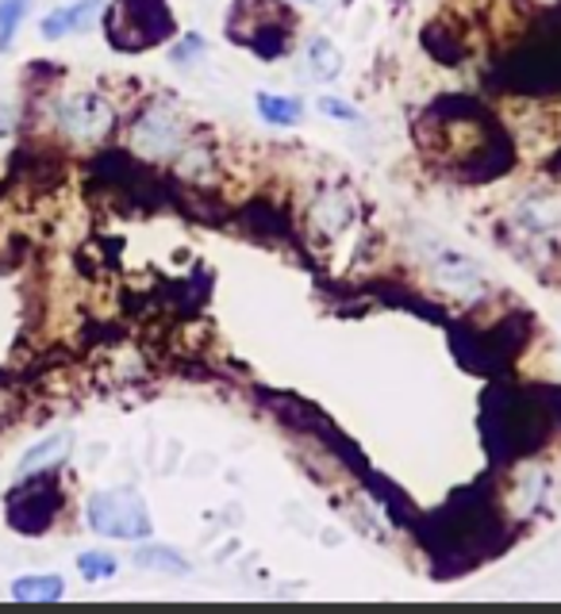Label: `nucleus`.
<instances>
[{
  "label": "nucleus",
  "instance_id": "obj_7",
  "mask_svg": "<svg viewBox=\"0 0 561 614\" xmlns=\"http://www.w3.org/2000/svg\"><path fill=\"white\" fill-rule=\"evenodd\" d=\"M62 576H20V580H12V595L24 599V603H54V599H62Z\"/></svg>",
  "mask_w": 561,
  "mask_h": 614
},
{
  "label": "nucleus",
  "instance_id": "obj_13",
  "mask_svg": "<svg viewBox=\"0 0 561 614\" xmlns=\"http://www.w3.org/2000/svg\"><path fill=\"white\" fill-rule=\"evenodd\" d=\"M319 112L334 115V120H346V123H362V112H358V108L342 105V100H334V97H324V100H319Z\"/></svg>",
  "mask_w": 561,
  "mask_h": 614
},
{
  "label": "nucleus",
  "instance_id": "obj_1",
  "mask_svg": "<svg viewBox=\"0 0 561 614\" xmlns=\"http://www.w3.org/2000/svg\"><path fill=\"white\" fill-rule=\"evenodd\" d=\"M89 526L105 538H123V542H135V538H147L150 533V515L147 503L138 500L127 488H112V492H97L89 500Z\"/></svg>",
  "mask_w": 561,
  "mask_h": 614
},
{
  "label": "nucleus",
  "instance_id": "obj_3",
  "mask_svg": "<svg viewBox=\"0 0 561 614\" xmlns=\"http://www.w3.org/2000/svg\"><path fill=\"white\" fill-rule=\"evenodd\" d=\"M62 507V495L50 480H35V484L20 488L16 495L9 500V523L24 533H39L50 526V518L58 515Z\"/></svg>",
  "mask_w": 561,
  "mask_h": 614
},
{
  "label": "nucleus",
  "instance_id": "obj_12",
  "mask_svg": "<svg viewBox=\"0 0 561 614\" xmlns=\"http://www.w3.org/2000/svg\"><path fill=\"white\" fill-rule=\"evenodd\" d=\"M135 561L143 568H170V573H185V561L170 557V550H138Z\"/></svg>",
  "mask_w": 561,
  "mask_h": 614
},
{
  "label": "nucleus",
  "instance_id": "obj_9",
  "mask_svg": "<svg viewBox=\"0 0 561 614\" xmlns=\"http://www.w3.org/2000/svg\"><path fill=\"white\" fill-rule=\"evenodd\" d=\"M254 105H258V112L266 115V123H277V127H293V123H301V112H304L301 100L273 97V93H258Z\"/></svg>",
  "mask_w": 561,
  "mask_h": 614
},
{
  "label": "nucleus",
  "instance_id": "obj_2",
  "mask_svg": "<svg viewBox=\"0 0 561 614\" xmlns=\"http://www.w3.org/2000/svg\"><path fill=\"white\" fill-rule=\"evenodd\" d=\"M108 35L115 47L123 50H143L170 35V12L162 0H120L108 16Z\"/></svg>",
  "mask_w": 561,
  "mask_h": 614
},
{
  "label": "nucleus",
  "instance_id": "obj_4",
  "mask_svg": "<svg viewBox=\"0 0 561 614\" xmlns=\"http://www.w3.org/2000/svg\"><path fill=\"white\" fill-rule=\"evenodd\" d=\"M112 105L97 93H74L58 105V123L74 138H100L108 127H112Z\"/></svg>",
  "mask_w": 561,
  "mask_h": 614
},
{
  "label": "nucleus",
  "instance_id": "obj_6",
  "mask_svg": "<svg viewBox=\"0 0 561 614\" xmlns=\"http://www.w3.org/2000/svg\"><path fill=\"white\" fill-rule=\"evenodd\" d=\"M65 450H70V434H54L47 438V442H39L35 450L24 453V461H20L16 477H39V472L54 469L58 461L65 457Z\"/></svg>",
  "mask_w": 561,
  "mask_h": 614
},
{
  "label": "nucleus",
  "instance_id": "obj_10",
  "mask_svg": "<svg viewBox=\"0 0 561 614\" xmlns=\"http://www.w3.org/2000/svg\"><path fill=\"white\" fill-rule=\"evenodd\" d=\"M27 9H32V0H0V54L12 50L20 24L27 20Z\"/></svg>",
  "mask_w": 561,
  "mask_h": 614
},
{
  "label": "nucleus",
  "instance_id": "obj_8",
  "mask_svg": "<svg viewBox=\"0 0 561 614\" xmlns=\"http://www.w3.org/2000/svg\"><path fill=\"white\" fill-rule=\"evenodd\" d=\"M308 73L319 82H334L342 73V54L334 50L331 39H312L308 42Z\"/></svg>",
  "mask_w": 561,
  "mask_h": 614
},
{
  "label": "nucleus",
  "instance_id": "obj_11",
  "mask_svg": "<svg viewBox=\"0 0 561 614\" xmlns=\"http://www.w3.org/2000/svg\"><path fill=\"white\" fill-rule=\"evenodd\" d=\"M77 568H82L85 580H105V576L115 573V561L105 557V553H82V557H77Z\"/></svg>",
  "mask_w": 561,
  "mask_h": 614
},
{
  "label": "nucleus",
  "instance_id": "obj_5",
  "mask_svg": "<svg viewBox=\"0 0 561 614\" xmlns=\"http://www.w3.org/2000/svg\"><path fill=\"white\" fill-rule=\"evenodd\" d=\"M100 0H77V4H65V9H54L47 20H42V39H62L70 32H82L89 24V16L97 12Z\"/></svg>",
  "mask_w": 561,
  "mask_h": 614
}]
</instances>
